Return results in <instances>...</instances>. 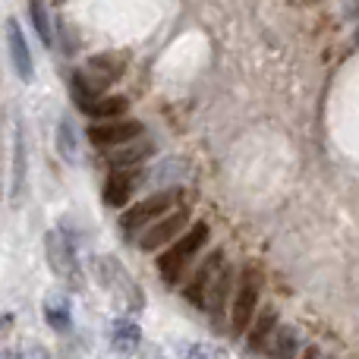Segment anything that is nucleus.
Here are the masks:
<instances>
[{
    "label": "nucleus",
    "instance_id": "39448f33",
    "mask_svg": "<svg viewBox=\"0 0 359 359\" xmlns=\"http://www.w3.org/2000/svg\"><path fill=\"white\" fill-rule=\"evenodd\" d=\"M44 252H48V262L54 268V274L69 287V290H82L86 287V274H82V265L76 259V243L69 236H63L60 230H48L44 236Z\"/></svg>",
    "mask_w": 359,
    "mask_h": 359
},
{
    "label": "nucleus",
    "instance_id": "423d86ee",
    "mask_svg": "<svg viewBox=\"0 0 359 359\" xmlns=\"http://www.w3.org/2000/svg\"><path fill=\"white\" fill-rule=\"evenodd\" d=\"M177 205V192L168 189V192H155V196L142 198L139 205H133L130 211H126L123 217H120V224H123V233L126 236H139L149 224H155L158 217H164L168 211H174Z\"/></svg>",
    "mask_w": 359,
    "mask_h": 359
},
{
    "label": "nucleus",
    "instance_id": "4468645a",
    "mask_svg": "<svg viewBox=\"0 0 359 359\" xmlns=\"http://www.w3.org/2000/svg\"><path fill=\"white\" fill-rule=\"evenodd\" d=\"M142 347V331L133 318H114L111 325V350L120 356H133Z\"/></svg>",
    "mask_w": 359,
    "mask_h": 359
},
{
    "label": "nucleus",
    "instance_id": "f03ea898",
    "mask_svg": "<svg viewBox=\"0 0 359 359\" xmlns=\"http://www.w3.org/2000/svg\"><path fill=\"white\" fill-rule=\"evenodd\" d=\"M120 73H123V57H117V54L92 57L86 69L73 73V101L86 111L95 98H101V92L107 86H114L120 79Z\"/></svg>",
    "mask_w": 359,
    "mask_h": 359
},
{
    "label": "nucleus",
    "instance_id": "f257e3e1",
    "mask_svg": "<svg viewBox=\"0 0 359 359\" xmlns=\"http://www.w3.org/2000/svg\"><path fill=\"white\" fill-rule=\"evenodd\" d=\"M205 243H208V224L196 221L189 230H183L170 246L161 249V255H158V274H161L164 284L177 287L180 280L192 271V262H196V255L205 249Z\"/></svg>",
    "mask_w": 359,
    "mask_h": 359
},
{
    "label": "nucleus",
    "instance_id": "bb28decb",
    "mask_svg": "<svg viewBox=\"0 0 359 359\" xmlns=\"http://www.w3.org/2000/svg\"><path fill=\"white\" fill-rule=\"evenodd\" d=\"M350 4H353V6H356V10H359V0H350Z\"/></svg>",
    "mask_w": 359,
    "mask_h": 359
},
{
    "label": "nucleus",
    "instance_id": "a878e982",
    "mask_svg": "<svg viewBox=\"0 0 359 359\" xmlns=\"http://www.w3.org/2000/svg\"><path fill=\"white\" fill-rule=\"evenodd\" d=\"M299 359H322V356H318V347H306V350H303V356H299Z\"/></svg>",
    "mask_w": 359,
    "mask_h": 359
},
{
    "label": "nucleus",
    "instance_id": "a211bd4d",
    "mask_svg": "<svg viewBox=\"0 0 359 359\" xmlns=\"http://www.w3.org/2000/svg\"><path fill=\"white\" fill-rule=\"evenodd\" d=\"M130 111V98H123V95H111V98H95L92 104L86 107V114L92 120H120L123 114Z\"/></svg>",
    "mask_w": 359,
    "mask_h": 359
},
{
    "label": "nucleus",
    "instance_id": "412c9836",
    "mask_svg": "<svg viewBox=\"0 0 359 359\" xmlns=\"http://www.w3.org/2000/svg\"><path fill=\"white\" fill-rule=\"evenodd\" d=\"M180 359H227V356L221 350H215L211 344H189V347H183Z\"/></svg>",
    "mask_w": 359,
    "mask_h": 359
},
{
    "label": "nucleus",
    "instance_id": "6e6552de",
    "mask_svg": "<svg viewBox=\"0 0 359 359\" xmlns=\"http://www.w3.org/2000/svg\"><path fill=\"white\" fill-rule=\"evenodd\" d=\"M233 293H236V271L230 265H224L221 271H217L215 284H211L208 299H205V312H208L215 328H227L230 325V303H233Z\"/></svg>",
    "mask_w": 359,
    "mask_h": 359
},
{
    "label": "nucleus",
    "instance_id": "dca6fc26",
    "mask_svg": "<svg viewBox=\"0 0 359 359\" xmlns=\"http://www.w3.org/2000/svg\"><path fill=\"white\" fill-rule=\"evenodd\" d=\"M25 177H29V155H25V133L16 126V142H13V202H19L25 192Z\"/></svg>",
    "mask_w": 359,
    "mask_h": 359
},
{
    "label": "nucleus",
    "instance_id": "9d476101",
    "mask_svg": "<svg viewBox=\"0 0 359 359\" xmlns=\"http://www.w3.org/2000/svg\"><path fill=\"white\" fill-rule=\"evenodd\" d=\"M142 133H145V126L139 123V120H126V117L88 126V139H92V145H98V149H117V145L136 142V139H142Z\"/></svg>",
    "mask_w": 359,
    "mask_h": 359
},
{
    "label": "nucleus",
    "instance_id": "1a4fd4ad",
    "mask_svg": "<svg viewBox=\"0 0 359 359\" xmlns=\"http://www.w3.org/2000/svg\"><path fill=\"white\" fill-rule=\"evenodd\" d=\"M221 268H224V252H208L198 265H192L189 280H186V290H183L186 303H192L196 309H205L208 290H211V284H215V278H217Z\"/></svg>",
    "mask_w": 359,
    "mask_h": 359
},
{
    "label": "nucleus",
    "instance_id": "b1692460",
    "mask_svg": "<svg viewBox=\"0 0 359 359\" xmlns=\"http://www.w3.org/2000/svg\"><path fill=\"white\" fill-rule=\"evenodd\" d=\"M13 322H16V318H13V312H4V316H0V341H4V337L10 334Z\"/></svg>",
    "mask_w": 359,
    "mask_h": 359
},
{
    "label": "nucleus",
    "instance_id": "5701e85b",
    "mask_svg": "<svg viewBox=\"0 0 359 359\" xmlns=\"http://www.w3.org/2000/svg\"><path fill=\"white\" fill-rule=\"evenodd\" d=\"M32 22H35L41 41L50 44V25H48V16H44V10H41V4H38V0H32Z\"/></svg>",
    "mask_w": 359,
    "mask_h": 359
},
{
    "label": "nucleus",
    "instance_id": "f3484780",
    "mask_svg": "<svg viewBox=\"0 0 359 359\" xmlns=\"http://www.w3.org/2000/svg\"><path fill=\"white\" fill-rule=\"evenodd\" d=\"M268 356L271 359H299V334L287 325H278V331L268 341Z\"/></svg>",
    "mask_w": 359,
    "mask_h": 359
},
{
    "label": "nucleus",
    "instance_id": "9b49d317",
    "mask_svg": "<svg viewBox=\"0 0 359 359\" xmlns=\"http://www.w3.org/2000/svg\"><path fill=\"white\" fill-rule=\"evenodd\" d=\"M142 177H145L142 168H120V170H114V174L107 177V183H104V205H111V208H123V205L133 198L136 186L142 183Z\"/></svg>",
    "mask_w": 359,
    "mask_h": 359
},
{
    "label": "nucleus",
    "instance_id": "6ab92c4d",
    "mask_svg": "<svg viewBox=\"0 0 359 359\" xmlns=\"http://www.w3.org/2000/svg\"><path fill=\"white\" fill-rule=\"evenodd\" d=\"M57 149H60V155L67 158L69 164L79 161V139H76V126L69 117H63L60 123H57Z\"/></svg>",
    "mask_w": 359,
    "mask_h": 359
},
{
    "label": "nucleus",
    "instance_id": "0eeeda50",
    "mask_svg": "<svg viewBox=\"0 0 359 359\" xmlns=\"http://www.w3.org/2000/svg\"><path fill=\"white\" fill-rule=\"evenodd\" d=\"M186 227H189V211H186V208H174V211H168L164 217H158L155 224H149V227L139 233V236H142V240H139V246H142V252H161V249L170 246V243H174Z\"/></svg>",
    "mask_w": 359,
    "mask_h": 359
},
{
    "label": "nucleus",
    "instance_id": "20e7f679",
    "mask_svg": "<svg viewBox=\"0 0 359 359\" xmlns=\"http://www.w3.org/2000/svg\"><path fill=\"white\" fill-rule=\"evenodd\" d=\"M95 278L107 290V297L117 299L120 309H126V312L145 309V293L139 290V284L130 278V271L114 255H98L95 259Z\"/></svg>",
    "mask_w": 359,
    "mask_h": 359
},
{
    "label": "nucleus",
    "instance_id": "ddd939ff",
    "mask_svg": "<svg viewBox=\"0 0 359 359\" xmlns=\"http://www.w3.org/2000/svg\"><path fill=\"white\" fill-rule=\"evenodd\" d=\"M274 331H278V309H274V306H265V309L255 312L252 325H249L246 347L252 350V353H262V350H268V341H271Z\"/></svg>",
    "mask_w": 359,
    "mask_h": 359
},
{
    "label": "nucleus",
    "instance_id": "2eb2a0df",
    "mask_svg": "<svg viewBox=\"0 0 359 359\" xmlns=\"http://www.w3.org/2000/svg\"><path fill=\"white\" fill-rule=\"evenodd\" d=\"M155 155V145L151 142H142V139H136V142H126V145H117V149L107 155V164H111L114 170L120 168H142L149 158Z\"/></svg>",
    "mask_w": 359,
    "mask_h": 359
},
{
    "label": "nucleus",
    "instance_id": "4be33fe9",
    "mask_svg": "<svg viewBox=\"0 0 359 359\" xmlns=\"http://www.w3.org/2000/svg\"><path fill=\"white\" fill-rule=\"evenodd\" d=\"M0 359H50L44 347H22V350H0Z\"/></svg>",
    "mask_w": 359,
    "mask_h": 359
},
{
    "label": "nucleus",
    "instance_id": "7ed1b4c3",
    "mask_svg": "<svg viewBox=\"0 0 359 359\" xmlns=\"http://www.w3.org/2000/svg\"><path fill=\"white\" fill-rule=\"evenodd\" d=\"M262 268L259 265H246L240 268L236 274V293H233V303H230V334L233 337H243L252 325L255 312H259V297H262Z\"/></svg>",
    "mask_w": 359,
    "mask_h": 359
},
{
    "label": "nucleus",
    "instance_id": "cd10ccee",
    "mask_svg": "<svg viewBox=\"0 0 359 359\" xmlns=\"http://www.w3.org/2000/svg\"><path fill=\"white\" fill-rule=\"evenodd\" d=\"M356 48H359V32H356Z\"/></svg>",
    "mask_w": 359,
    "mask_h": 359
},
{
    "label": "nucleus",
    "instance_id": "393cba45",
    "mask_svg": "<svg viewBox=\"0 0 359 359\" xmlns=\"http://www.w3.org/2000/svg\"><path fill=\"white\" fill-rule=\"evenodd\" d=\"M142 359H168V356H164L158 347H145V350H142Z\"/></svg>",
    "mask_w": 359,
    "mask_h": 359
},
{
    "label": "nucleus",
    "instance_id": "aec40b11",
    "mask_svg": "<svg viewBox=\"0 0 359 359\" xmlns=\"http://www.w3.org/2000/svg\"><path fill=\"white\" fill-rule=\"evenodd\" d=\"M44 316H48V325L54 331H67L69 328V303H67V297H48L44 299Z\"/></svg>",
    "mask_w": 359,
    "mask_h": 359
},
{
    "label": "nucleus",
    "instance_id": "f8f14e48",
    "mask_svg": "<svg viewBox=\"0 0 359 359\" xmlns=\"http://www.w3.org/2000/svg\"><path fill=\"white\" fill-rule=\"evenodd\" d=\"M6 48H10V60H13V69L22 82H32L35 79V67H32V50H29V41H25L22 29H19L16 19L6 22Z\"/></svg>",
    "mask_w": 359,
    "mask_h": 359
}]
</instances>
